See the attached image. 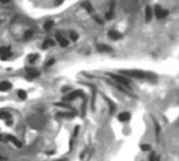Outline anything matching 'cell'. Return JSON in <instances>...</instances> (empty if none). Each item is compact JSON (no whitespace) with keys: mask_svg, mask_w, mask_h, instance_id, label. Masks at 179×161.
Instances as JSON below:
<instances>
[{"mask_svg":"<svg viewBox=\"0 0 179 161\" xmlns=\"http://www.w3.org/2000/svg\"><path fill=\"white\" fill-rule=\"evenodd\" d=\"M106 19H108V20H110V19H112V17H113V13L112 12H108V13H106Z\"/></svg>","mask_w":179,"mask_h":161,"instance_id":"27","label":"cell"},{"mask_svg":"<svg viewBox=\"0 0 179 161\" xmlns=\"http://www.w3.org/2000/svg\"><path fill=\"white\" fill-rule=\"evenodd\" d=\"M54 23H55V22L52 21V20H48V21H46L44 23V30H46V31L50 30L52 27H54Z\"/></svg>","mask_w":179,"mask_h":161,"instance_id":"18","label":"cell"},{"mask_svg":"<svg viewBox=\"0 0 179 161\" xmlns=\"http://www.w3.org/2000/svg\"><path fill=\"white\" fill-rule=\"evenodd\" d=\"M98 51L104 52V53H110V52H112V48L107 44H99L98 45Z\"/></svg>","mask_w":179,"mask_h":161,"instance_id":"8","label":"cell"},{"mask_svg":"<svg viewBox=\"0 0 179 161\" xmlns=\"http://www.w3.org/2000/svg\"><path fill=\"white\" fill-rule=\"evenodd\" d=\"M18 97L20 98V99H22V100L26 99V93H25V91L19 90V91H18Z\"/></svg>","mask_w":179,"mask_h":161,"instance_id":"21","label":"cell"},{"mask_svg":"<svg viewBox=\"0 0 179 161\" xmlns=\"http://www.w3.org/2000/svg\"><path fill=\"white\" fill-rule=\"evenodd\" d=\"M47 155H52V154H55V152L54 150H50V152H47Z\"/></svg>","mask_w":179,"mask_h":161,"instance_id":"30","label":"cell"},{"mask_svg":"<svg viewBox=\"0 0 179 161\" xmlns=\"http://www.w3.org/2000/svg\"><path fill=\"white\" fill-rule=\"evenodd\" d=\"M54 45H55V42H54L52 40L47 39V40H45L44 42H43V44H42V49L45 50V49H47L48 46H54Z\"/></svg>","mask_w":179,"mask_h":161,"instance_id":"15","label":"cell"},{"mask_svg":"<svg viewBox=\"0 0 179 161\" xmlns=\"http://www.w3.org/2000/svg\"><path fill=\"white\" fill-rule=\"evenodd\" d=\"M154 13H155L156 18L160 19V18H164V17H166V15L169 14V12L162 10V8H161L160 6H156L155 8H154Z\"/></svg>","mask_w":179,"mask_h":161,"instance_id":"3","label":"cell"},{"mask_svg":"<svg viewBox=\"0 0 179 161\" xmlns=\"http://www.w3.org/2000/svg\"><path fill=\"white\" fill-rule=\"evenodd\" d=\"M69 36H70V39L72 40V41H75V40H78V38H79V35L77 34L75 32H70V34H69Z\"/></svg>","mask_w":179,"mask_h":161,"instance_id":"22","label":"cell"},{"mask_svg":"<svg viewBox=\"0 0 179 161\" xmlns=\"http://www.w3.org/2000/svg\"><path fill=\"white\" fill-rule=\"evenodd\" d=\"M119 74H124L126 76L129 77H133V78H138V79H143V78H146L147 75L146 73L141 71H136V70H130V71H127V70H124V71H120Z\"/></svg>","mask_w":179,"mask_h":161,"instance_id":"1","label":"cell"},{"mask_svg":"<svg viewBox=\"0 0 179 161\" xmlns=\"http://www.w3.org/2000/svg\"><path fill=\"white\" fill-rule=\"evenodd\" d=\"M140 148H141L143 150H150L151 145L150 144H141L140 145Z\"/></svg>","mask_w":179,"mask_h":161,"instance_id":"23","label":"cell"},{"mask_svg":"<svg viewBox=\"0 0 179 161\" xmlns=\"http://www.w3.org/2000/svg\"><path fill=\"white\" fill-rule=\"evenodd\" d=\"M56 61H55V59H50L49 61H48V62H47L46 63V66H50V65H52V64L55 63Z\"/></svg>","mask_w":179,"mask_h":161,"instance_id":"28","label":"cell"},{"mask_svg":"<svg viewBox=\"0 0 179 161\" xmlns=\"http://www.w3.org/2000/svg\"><path fill=\"white\" fill-rule=\"evenodd\" d=\"M79 131H80V127L79 125H77V127H75V131H73V137H77V135H78V133H79Z\"/></svg>","mask_w":179,"mask_h":161,"instance_id":"26","label":"cell"},{"mask_svg":"<svg viewBox=\"0 0 179 161\" xmlns=\"http://www.w3.org/2000/svg\"><path fill=\"white\" fill-rule=\"evenodd\" d=\"M156 157H155V154H151V156H150V161H156Z\"/></svg>","mask_w":179,"mask_h":161,"instance_id":"29","label":"cell"},{"mask_svg":"<svg viewBox=\"0 0 179 161\" xmlns=\"http://www.w3.org/2000/svg\"><path fill=\"white\" fill-rule=\"evenodd\" d=\"M106 98V101L108 102V104H109V114H113L115 112V104H114V102H112L111 100H110L109 98H107V97H105Z\"/></svg>","mask_w":179,"mask_h":161,"instance_id":"14","label":"cell"},{"mask_svg":"<svg viewBox=\"0 0 179 161\" xmlns=\"http://www.w3.org/2000/svg\"><path fill=\"white\" fill-rule=\"evenodd\" d=\"M156 161H159V160H158V159H156Z\"/></svg>","mask_w":179,"mask_h":161,"instance_id":"32","label":"cell"},{"mask_svg":"<svg viewBox=\"0 0 179 161\" xmlns=\"http://www.w3.org/2000/svg\"><path fill=\"white\" fill-rule=\"evenodd\" d=\"M118 120L122 122H125V121H128L130 119V113H128V112H124V113H120L118 115Z\"/></svg>","mask_w":179,"mask_h":161,"instance_id":"12","label":"cell"},{"mask_svg":"<svg viewBox=\"0 0 179 161\" xmlns=\"http://www.w3.org/2000/svg\"><path fill=\"white\" fill-rule=\"evenodd\" d=\"M108 36H109L112 40H117V39H120V38H122V34H119L116 31H110V32L108 33Z\"/></svg>","mask_w":179,"mask_h":161,"instance_id":"13","label":"cell"},{"mask_svg":"<svg viewBox=\"0 0 179 161\" xmlns=\"http://www.w3.org/2000/svg\"><path fill=\"white\" fill-rule=\"evenodd\" d=\"M10 46H1L0 48V55H4L6 53H10Z\"/></svg>","mask_w":179,"mask_h":161,"instance_id":"19","label":"cell"},{"mask_svg":"<svg viewBox=\"0 0 179 161\" xmlns=\"http://www.w3.org/2000/svg\"><path fill=\"white\" fill-rule=\"evenodd\" d=\"M10 57H12V54H10V53L4 54V55H1V60H8Z\"/></svg>","mask_w":179,"mask_h":161,"instance_id":"24","label":"cell"},{"mask_svg":"<svg viewBox=\"0 0 179 161\" xmlns=\"http://www.w3.org/2000/svg\"><path fill=\"white\" fill-rule=\"evenodd\" d=\"M38 57H39L38 54H31V55L29 56V63H34L35 61H37Z\"/></svg>","mask_w":179,"mask_h":161,"instance_id":"16","label":"cell"},{"mask_svg":"<svg viewBox=\"0 0 179 161\" xmlns=\"http://www.w3.org/2000/svg\"><path fill=\"white\" fill-rule=\"evenodd\" d=\"M84 96V94H83V92L82 91H73V92H71V93H69L68 95H66L64 97V100H67V101H69V100H73V99H75V98H78V97H83Z\"/></svg>","mask_w":179,"mask_h":161,"instance_id":"2","label":"cell"},{"mask_svg":"<svg viewBox=\"0 0 179 161\" xmlns=\"http://www.w3.org/2000/svg\"><path fill=\"white\" fill-rule=\"evenodd\" d=\"M33 35H34V32H33V31H31V30H29V31H26L25 34H24V39L29 40L33 37Z\"/></svg>","mask_w":179,"mask_h":161,"instance_id":"20","label":"cell"},{"mask_svg":"<svg viewBox=\"0 0 179 161\" xmlns=\"http://www.w3.org/2000/svg\"><path fill=\"white\" fill-rule=\"evenodd\" d=\"M55 161H67L66 159H59V160H55Z\"/></svg>","mask_w":179,"mask_h":161,"instance_id":"31","label":"cell"},{"mask_svg":"<svg viewBox=\"0 0 179 161\" xmlns=\"http://www.w3.org/2000/svg\"><path fill=\"white\" fill-rule=\"evenodd\" d=\"M10 118V114L8 112H1L0 113V119H3V120H8Z\"/></svg>","mask_w":179,"mask_h":161,"instance_id":"17","label":"cell"},{"mask_svg":"<svg viewBox=\"0 0 179 161\" xmlns=\"http://www.w3.org/2000/svg\"><path fill=\"white\" fill-rule=\"evenodd\" d=\"M152 16H153V13H152V8L151 6H147L145 11V17H146V21L150 22L151 19H152Z\"/></svg>","mask_w":179,"mask_h":161,"instance_id":"9","label":"cell"},{"mask_svg":"<svg viewBox=\"0 0 179 161\" xmlns=\"http://www.w3.org/2000/svg\"><path fill=\"white\" fill-rule=\"evenodd\" d=\"M26 72H27V76H26V78L27 79H34V78H36V77L39 76V72L36 71V70L34 69H26Z\"/></svg>","mask_w":179,"mask_h":161,"instance_id":"5","label":"cell"},{"mask_svg":"<svg viewBox=\"0 0 179 161\" xmlns=\"http://www.w3.org/2000/svg\"><path fill=\"white\" fill-rule=\"evenodd\" d=\"M56 38H57L58 42L60 43V45H61V46H67V45H68V40L65 39V38L63 37L61 34H59V33H58V34L56 35Z\"/></svg>","mask_w":179,"mask_h":161,"instance_id":"7","label":"cell"},{"mask_svg":"<svg viewBox=\"0 0 179 161\" xmlns=\"http://www.w3.org/2000/svg\"><path fill=\"white\" fill-rule=\"evenodd\" d=\"M110 76H111L114 80H116L118 83H120V84L129 85V80H128L126 77H123V76H120V75H112V74H110Z\"/></svg>","mask_w":179,"mask_h":161,"instance_id":"4","label":"cell"},{"mask_svg":"<svg viewBox=\"0 0 179 161\" xmlns=\"http://www.w3.org/2000/svg\"><path fill=\"white\" fill-rule=\"evenodd\" d=\"M12 89V84H10L8 81H1L0 82V92H3V91H8Z\"/></svg>","mask_w":179,"mask_h":161,"instance_id":"11","label":"cell"},{"mask_svg":"<svg viewBox=\"0 0 179 161\" xmlns=\"http://www.w3.org/2000/svg\"><path fill=\"white\" fill-rule=\"evenodd\" d=\"M85 8H86V10H87V11L89 12V13H91V12H92V8H91L90 3H89V2L85 3Z\"/></svg>","mask_w":179,"mask_h":161,"instance_id":"25","label":"cell"},{"mask_svg":"<svg viewBox=\"0 0 179 161\" xmlns=\"http://www.w3.org/2000/svg\"><path fill=\"white\" fill-rule=\"evenodd\" d=\"M6 139L8 140H10V142H13L14 144L16 145V146H17V148H21V146H22V144H21V142L20 141H19L18 139H17V138L16 137H14V136H12V135H8V136H6Z\"/></svg>","mask_w":179,"mask_h":161,"instance_id":"10","label":"cell"},{"mask_svg":"<svg viewBox=\"0 0 179 161\" xmlns=\"http://www.w3.org/2000/svg\"><path fill=\"white\" fill-rule=\"evenodd\" d=\"M89 86L92 89V95H91V108H92V111H94V104H95V95H96V89L94 85L92 84H89Z\"/></svg>","mask_w":179,"mask_h":161,"instance_id":"6","label":"cell"}]
</instances>
